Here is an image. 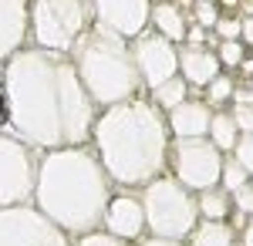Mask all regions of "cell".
I'll return each instance as SVG.
<instances>
[{"label": "cell", "mask_w": 253, "mask_h": 246, "mask_svg": "<svg viewBox=\"0 0 253 246\" xmlns=\"http://www.w3.org/2000/svg\"><path fill=\"white\" fill-rule=\"evenodd\" d=\"M7 98V132L34 149L51 152L64 145H88L98 108L81 84L71 54L24 44L0 64Z\"/></svg>", "instance_id": "obj_1"}, {"label": "cell", "mask_w": 253, "mask_h": 246, "mask_svg": "<svg viewBox=\"0 0 253 246\" xmlns=\"http://www.w3.org/2000/svg\"><path fill=\"white\" fill-rule=\"evenodd\" d=\"M91 27H95L91 0H31V44L44 51L71 54V47Z\"/></svg>", "instance_id": "obj_6"}, {"label": "cell", "mask_w": 253, "mask_h": 246, "mask_svg": "<svg viewBox=\"0 0 253 246\" xmlns=\"http://www.w3.org/2000/svg\"><path fill=\"white\" fill-rule=\"evenodd\" d=\"M75 246H135V243L118 240V236H112V233H108V229H95V233H88V236H78V240H75Z\"/></svg>", "instance_id": "obj_25"}, {"label": "cell", "mask_w": 253, "mask_h": 246, "mask_svg": "<svg viewBox=\"0 0 253 246\" xmlns=\"http://www.w3.org/2000/svg\"><path fill=\"white\" fill-rule=\"evenodd\" d=\"M243 182H250V172L236 162V155L226 152V159H223V172H219V186H223L226 192H236Z\"/></svg>", "instance_id": "obj_22"}, {"label": "cell", "mask_w": 253, "mask_h": 246, "mask_svg": "<svg viewBox=\"0 0 253 246\" xmlns=\"http://www.w3.org/2000/svg\"><path fill=\"white\" fill-rule=\"evenodd\" d=\"M91 7L98 27L115 31L128 41L149 27V14H152V0H91Z\"/></svg>", "instance_id": "obj_12"}, {"label": "cell", "mask_w": 253, "mask_h": 246, "mask_svg": "<svg viewBox=\"0 0 253 246\" xmlns=\"http://www.w3.org/2000/svg\"><path fill=\"white\" fill-rule=\"evenodd\" d=\"M31 44V0H0V64Z\"/></svg>", "instance_id": "obj_13"}, {"label": "cell", "mask_w": 253, "mask_h": 246, "mask_svg": "<svg viewBox=\"0 0 253 246\" xmlns=\"http://www.w3.org/2000/svg\"><path fill=\"white\" fill-rule=\"evenodd\" d=\"M230 155H236V162L250 172V179H253V132H240V142L233 145Z\"/></svg>", "instance_id": "obj_24"}, {"label": "cell", "mask_w": 253, "mask_h": 246, "mask_svg": "<svg viewBox=\"0 0 253 246\" xmlns=\"http://www.w3.org/2000/svg\"><path fill=\"white\" fill-rule=\"evenodd\" d=\"M216 20H219V10H216L213 0H196V10H193V24L199 27H206V31H213Z\"/></svg>", "instance_id": "obj_26"}, {"label": "cell", "mask_w": 253, "mask_h": 246, "mask_svg": "<svg viewBox=\"0 0 253 246\" xmlns=\"http://www.w3.org/2000/svg\"><path fill=\"white\" fill-rule=\"evenodd\" d=\"M250 81H253V75H250Z\"/></svg>", "instance_id": "obj_35"}, {"label": "cell", "mask_w": 253, "mask_h": 246, "mask_svg": "<svg viewBox=\"0 0 253 246\" xmlns=\"http://www.w3.org/2000/svg\"><path fill=\"white\" fill-rule=\"evenodd\" d=\"M243 24H240V41L247 44V47H253V14L250 17H240Z\"/></svg>", "instance_id": "obj_32"}, {"label": "cell", "mask_w": 253, "mask_h": 246, "mask_svg": "<svg viewBox=\"0 0 253 246\" xmlns=\"http://www.w3.org/2000/svg\"><path fill=\"white\" fill-rule=\"evenodd\" d=\"M240 246H253V216L247 219V226L240 229Z\"/></svg>", "instance_id": "obj_33"}, {"label": "cell", "mask_w": 253, "mask_h": 246, "mask_svg": "<svg viewBox=\"0 0 253 246\" xmlns=\"http://www.w3.org/2000/svg\"><path fill=\"white\" fill-rule=\"evenodd\" d=\"M230 196H233V209L253 216V179H250V182H243V186H240L236 192H230Z\"/></svg>", "instance_id": "obj_28"}, {"label": "cell", "mask_w": 253, "mask_h": 246, "mask_svg": "<svg viewBox=\"0 0 253 246\" xmlns=\"http://www.w3.org/2000/svg\"><path fill=\"white\" fill-rule=\"evenodd\" d=\"M0 246H75V240L31 203L0 209Z\"/></svg>", "instance_id": "obj_9"}, {"label": "cell", "mask_w": 253, "mask_h": 246, "mask_svg": "<svg viewBox=\"0 0 253 246\" xmlns=\"http://www.w3.org/2000/svg\"><path fill=\"white\" fill-rule=\"evenodd\" d=\"M233 105H253V81H243L233 88Z\"/></svg>", "instance_id": "obj_30"}, {"label": "cell", "mask_w": 253, "mask_h": 246, "mask_svg": "<svg viewBox=\"0 0 253 246\" xmlns=\"http://www.w3.org/2000/svg\"><path fill=\"white\" fill-rule=\"evenodd\" d=\"M41 149L24 142L20 135L0 128V209L31 206L38 189Z\"/></svg>", "instance_id": "obj_7"}, {"label": "cell", "mask_w": 253, "mask_h": 246, "mask_svg": "<svg viewBox=\"0 0 253 246\" xmlns=\"http://www.w3.org/2000/svg\"><path fill=\"white\" fill-rule=\"evenodd\" d=\"M112 236L138 243L149 229H145V206H142V189H115L105 209V226Z\"/></svg>", "instance_id": "obj_11"}, {"label": "cell", "mask_w": 253, "mask_h": 246, "mask_svg": "<svg viewBox=\"0 0 253 246\" xmlns=\"http://www.w3.org/2000/svg\"><path fill=\"white\" fill-rule=\"evenodd\" d=\"M223 3H226V7H236V3H240V0H223Z\"/></svg>", "instance_id": "obj_34"}, {"label": "cell", "mask_w": 253, "mask_h": 246, "mask_svg": "<svg viewBox=\"0 0 253 246\" xmlns=\"http://www.w3.org/2000/svg\"><path fill=\"white\" fill-rule=\"evenodd\" d=\"M135 246H189V243H186V240H166V236H149V233H145Z\"/></svg>", "instance_id": "obj_31"}, {"label": "cell", "mask_w": 253, "mask_h": 246, "mask_svg": "<svg viewBox=\"0 0 253 246\" xmlns=\"http://www.w3.org/2000/svg\"><path fill=\"white\" fill-rule=\"evenodd\" d=\"M196 203H199V219H230L233 196L223 186H213V189L196 192Z\"/></svg>", "instance_id": "obj_19"}, {"label": "cell", "mask_w": 253, "mask_h": 246, "mask_svg": "<svg viewBox=\"0 0 253 246\" xmlns=\"http://www.w3.org/2000/svg\"><path fill=\"white\" fill-rule=\"evenodd\" d=\"M189 246H240L236 229L230 219H199V226L189 233Z\"/></svg>", "instance_id": "obj_17"}, {"label": "cell", "mask_w": 253, "mask_h": 246, "mask_svg": "<svg viewBox=\"0 0 253 246\" xmlns=\"http://www.w3.org/2000/svg\"><path fill=\"white\" fill-rule=\"evenodd\" d=\"M226 152H219L210 142V135L199 138H172L169 149V175H175L186 189L203 192L219 186V172H223Z\"/></svg>", "instance_id": "obj_8"}, {"label": "cell", "mask_w": 253, "mask_h": 246, "mask_svg": "<svg viewBox=\"0 0 253 246\" xmlns=\"http://www.w3.org/2000/svg\"><path fill=\"white\" fill-rule=\"evenodd\" d=\"M210 142H213L219 152H233V145L240 142V125H236L233 112H223L216 108L213 112V122H210Z\"/></svg>", "instance_id": "obj_18"}, {"label": "cell", "mask_w": 253, "mask_h": 246, "mask_svg": "<svg viewBox=\"0 0 253 246\" xmlns=\"http://www.w3.org/2000/svg\"><path fill=\"white\" fill-rule=\"evenodd\" d=\"M142 206H145V229H149V236L189 240V233L199 226L196 192L186 189L169 172L152 179L149 186H142Z\"/></svg>", "instance_id": "obj_5"}, {"label": "cell", "mask_w": 253, "mask_h": 246, "mask_svg": "<svg viewBox=\"0 0 253 246\" xmlns=\"http://www.w3.org/2000/svg\"><path fill=\"white\" fill-rule=\"evenodd\" d=\"M132 57H135V68L142 75L145 91H152L156 84L179 75V44L156 34L152 27H145L138 38H132Z\"/></svg>", "instance_id": "obj_10"}, {"label": "cell", "mask_w": 253, "mask_h": 246, "mask_svg": "<svg viewBox=\"0 0 253 246\" xmlns=\"http://www.w3.org/2000/svg\"><path fill=\"white\" fill-rule=\"evenodd\" d=\"M91 145L115 189H142L169 172L172 132L156 101L135 95L98 112Z\"/></svg>", "instance_id": "obj_2"}, {"label": "cell", "mask_w": 253, "mask_h": 246, "mask_svg": "<svg viewBox=\"0 0 253 246\" xmlns=\"http://www.w3.org/2000/svg\"><path fill=\"white\" fill-rule=\"evenodd\" d=\"M230 112H233L240 132H253V105H233Z\"/></svg>", "instance_id": "obj_29"}, {"label": "cell", "mask_w": 253, "mask_h": 246, "mask_svg": "<svg viewBox=\"0 0 253 246\" xmlns=\"http://www.w3.org/2000/svg\"><path fill=\"white\" fill-rule=\"evenodd\" d=\"M193 20L186 17V10L175 3V0H152V14H149V27L169 38L172 44H182L186 41V31H189Z\"/></svg>", "instance_id": "obj_16"}, {"label": "cell", "mask_w": 253, "mask_h": 246, "mask_svg": "<svg viewBox=\"0 0 253 246\" xmlns=\"http://www.w3.org/2000/svg\"><path fill=\"white\" fill-rule=\"evenodd\" d=\"M193 95V88H189V81L182 75H172L169 81H162V84H156L152 91H149V98L156 101L162 112H172L179 101H186V98Z\"/></svg>", "instance_id": "obj_20"}, {"label": "cell", "mask_w": 253, "mask_h": 246, "mask_svg": "<svg viewBox=\"0 0 253 246\" xmlns=\"http://www.w3.org/2000/svg\"><path fill=\"white\" fill-rule=\"evenodd\" d=\"M71 61H75L81 84L88 88V95L95 98L98 108L128 101V98L145 91L135 57H132V41L115 34V31H105L95 24L71 47Z\"/></svg>", "instance_id": "obj_4"}, {"label": "cell", "mask_w": 253, "mask_h": 246, "mask_svg": "<svg viewBox=\"0 0 253 246\" xmlns=\"http://www.w3.org/2000/svg\"><path fill=\"white\" fill-rule=\"evenodd\" d=\"M223 71L219 57L206 44H179V75L189 81V88H206Z\"/></svg>", "instance_id": "obj_15"}, {"label": "cell", "mask_w": 253, "mask_h": 246, "mask_svg": "<svg viewBox=\"0 0 253 246\" xmlns=\"http://www.w3.org/2000/svg\"><path fill=\"white\" fill-rule=\"evenodd\" d=\"M233 88H236V78L230 75V71H219V75H216L213 81L203 88V91H206V101H210V105L216 108V105H226V101H233Z\"/></svg>", "instance_id": "obj_21"}, {"label": "cell", "mask_w": 253, "mask_h": 246, "mask_svg": "<svg viewBox=\"0 0 253 246\" xmlns=\"http://www.w3.org/2000/svg\"><path fill=\"white\" fill-rule=\"evenodd\" d=\"M216 57L223 68H240L243 57H247V44L243 41H219L216 44Z\"/></svg>", "instance_id": "obj_23"}, {"label": "cell", "mask_w": 253, "mask_h": 246, "mask_svg": "<svg viewBox=\"0 0 253 246\" xmlns=\"http://www.w3.org/2000/svg\"><path fill=\"white\" fill-rule=\"evenodd\" d=\"M213 105L206 98H186L179 101L172 112H166V122H169V132L172 138H199V135L210 132V122H213Z\"/></svg>", "instance_id": "obj_14"}, {"label": "cell", "mask_w": 253, "mask_h": 246, "mask_svg": "<svg viewBox=\"0 0 253 246\" xmlns=\"http://www.w3.org/2000/svg\"><path fill=\"white\" fill-rule=\"evenodd\" d=\"M112 192L115 182L108 179L91 142L41 152L34 206L71 240L105 226V209Z\"/></svg>", "instance_id": "obj_3"}, {"label": "cell", "mask_w": 253, "mask_h": 246, "mask_svg": "<svg viewBox=\"0 0 253 246\" xmlns=\"http://www.w3.org/2000/svg\"><path fill=\"white\" fill-rule=\"evenodd\" d=\"M240 24H243V20L240 17H223V14H219V20H216V38L219 41H240Z\"/></svg>", "instance_id": "obj_27"}]
</instances>
